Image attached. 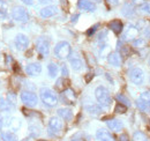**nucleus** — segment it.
I'll return each instance as SVG.
<instances>
[{"label": "nucleus", "instance_id": "27", "mask_svg": "<svg viewBox=\"0 0 150 141\" xmlns=\"http://www.w3.org/2000/svg\"><path fill=\"white\" fill-rule=\"evenodd\" d=\"M86 110L91 115H98L100 112V108L96 104H88L86 105Z\"/></svg>", "mask_w": 150, "mask_h": 141}, {"label": "nucleus", "instance_id": "29", "mask_svg": "<svg viewBox=\"0 0 150 141\" xmlns=\"http://www.w3.org/2000/svg\"><path fill=\"white\" fill-rule=\"evenodd\" d=\"M122 13H124V15H132L133 13H134V7H133V5L132 4H125L124 5V7H122Z\"/></svg>", "mask_w": 150, "mask_h": 141}, {"label": "nucleus", "instance_id": "49", "mask_svg": "<svg viewBox=\"0 0 150 141\" xmlns=\"http://www.w3.org/2000/svg\"><path fill=\"white\" fill-rule=\"evenodd\" d=\"M39 141H46V140H39Z\"/></svg>", "mask_w": 150, "mask_h": 141}, {"label": "nucleus", "instance_id": "22", "mask_svg": "<svg viewBox=\"0 0 150 141\" xmlns=\"http://www.w3.org/2000/svg\"><path fill=\"white\" fill-rule=\"evenodd\" d=\"M136 105H137V108H139L142 112H150V104L147 103V102H143V101L140 100V98L136 100Z\"/></svg>", "mask_w": 150, "mask_h": 141}, {"label": "nucleus", "instance_id": "43", "mask_svg": "<svg viewBox=\"0 0 150 141\" xmlns=\"http://www.w3.org/2000/svg\"><path fill=\"white\" fill-rule=\"evenodd\" d=\"M79 16H80L79 14H75V15H73V18H72V21H73V22H75V21L77 20V18H79Z\"/></svg>", "mask_w": 150, "mask_h": 141}, {"label": "nucleus", "instance_id": "5", "mask_svg": "<svg viewBox=\"0 0 150 141\" xmlns=\"http://www.w3.org/2000/svg\"><path fill=\"white\" fill-rule=\"evenodd\" d=\"M21 102L24 104V105L29 106V108H34V106L37 105L38 103V97L37 95L33 91H22L21 93Z\"/></svg>", "mask_w": 150, "mask_h": 141}, {"label": "nucleus", "instance_id": "13", "mask_svg": "<svg viewBox=\"0 0 150 141\" xmlns=\"http://www.w3.org/2000/svg\"><path fill=\"white\" fill-rule=\"evenodd\" d=\"M57 13H58V7L53 6V5L45 6L44 8L40 9V16L42 18H51V16L56 15Z\"/></svg>", "mask_w": 150, "mask_h": 141}, {"label": "nucleus", "instance_id": "17", "mask_svg": "<svg viewBox=\"0 0 150 141\" xmlns=\"http://www.w3.org/2000/svg\"><path fill=\"white\" fill-rule=\"evenodd\" d=\"M58 116L64 120H72L73 119V111L69 108H60L58 110Z\"/></svg>", "mask_w": 150, "mask_h": 141}, {"label": "nucleus", "instance_id": "39", "mask_svg": "<svg viewBox=\"0 0 150 141\" xmlns=\"http://www.w3.org/2000/svg\"><path fill=\"white\" fill-rule=\"evenodd\" d=\"M119 141H128V135L127 134H120V137H119Z\"/></svg>", "mask_w": 150, "mask_h": 141}, {"label": "nucleus", "instance_id": "24", "mask_svg": "<svg viewBox=\"0 0 150 141\" xmlns=\"http://www.w3.org/2000/svg\"><path fill=\"white\" fill-rule=\"evenodd\" d=\"M8 13V5L5 0H0V18H6Z\"/></svg>", "mask_w": 150, "mask_h": 141}, {"label": "nucleus", "instance_id": "33", "mask_svg": "<svg viewBox=\"0 0 150 141\" xmlns=\"http://www.w3.org/2000/svg\"><path fill=\"white\" fill-rule=\"evenodd\" d=\"M114 110H115L117 113H125L126 110H127V106L121 104V103H118V104L115 105V109H114Z\"/></svg>", "mask_w": 150, "mask_h": 141}, {"label": "nucleus", "instance_id": "35", "mask_svg": "<svg viewBox=\"0 0 150 141\" xmlns=\"http://www.w3.org/2000/svg\"><path fill=\"white\" fill-rule=\"evenodd\" d=\"M140 9L143 12V13H147V14H150V2H144L140 6Z\"/></svg>", "mask_w": 150, "mask_h": 141}, {"label": "nucleus", "instance_id": "23", "mask_svg": "<svg viewBox=\"0 0 150 141\" xmlns=\"http://www.w3.org/2000/svg\"><path fill=\"white\" fill-rule=\"evenodd\" d=\"M1 140L2 141H18V138L12 132H2L1 133Z\"/></svg>", "mask_w": 150, "mask_h": 141}, {"label": "nucleus", "instance_id": "26", "mask_svg": "<svg viewBox=\"0 0 150 141\" xmlns=\"http://www.w3.org/2000/svg\"><path fill=\"white\" fill-rule=\"evenodd\" d=\"M115 98H117V101H118L119 103H121V104L126 105L127 108H128V106H131V101H129L125 95H122V94H118V95L115 96Z\"/></svg>", "mask_w": 150, "mask_h": 141}, {"label": "nucleus", "instance_id": "7", "mask_svg": "<svg viewBox=\"0 0 150 141\" xmlns=\"http://www.w3.org/2000/svg\"><path fill=\"white\" fill-rule=\"evenodd\" d=\"M12 18L18 22H27L29 21V13L25 8L21 6H16L12 9Z\"/></svg>", "mask_w": 150, "mask_h": 141}, {"label": "nucleus", "instance_id": "40", "mask_svg": "<svg viewBox=\"0 0 150 141\" xmlns=\"http://www.w3.org/2000/svg\"><path fill=\"white\" fill-rule=\"evenodd\" d=\"M23 4H25V5H28V6H30V5H33L34 4V0H21Z\"/></svg>", "mask_w": 150, "mask_h": 141}, {"label": "nucleus", "instance_id": "42", "mask_svg": "<svg viewBox=\"0 0 150 141\" xmlns=\"http://www.w3.org/2000/svg\"><path fill=\"white\" fill-rule=\"evenodd\" d=\"M51 1H53V0H39L40 4H49V2H51Z\"/></svg>", "mask_w": 150, "mask_h": 141}, {"label": "nucleus", "instance_id": "47", "mask_svg": "<svg viewBox=\"0 0 150 141\" xmlns=\"http://www.w3.org/2000/svg\"><path fill=\"white\" fill-rule=\"evenodd\" d=\"M95 1H97V2H100V1H102V0H95Z\"/></svg>", "mask_w": 150, "mask_h": 141}, {"label": "nucleus", "instance_id": "8", "mask_svg": "<svg viewBox=\"0 0 150 141\" xmlns=\"http://www.w3.org/2000/svg\"><path fill=\"white\" fill-rule=\"evenodd\" d=\"M62 127H64V124L60 118H58V117L50 118V120H49V133L50 134L56 135L58 133H60L62 131Z\"/></svg>", "mask_w": 150, "mask_h": 141}, {"label": "nucleus", "instance_id": "3", "mask_svg": "<svg viewBox=\"0 0 150 141\" xmlns=\"http://www.w3.org/2000/svg\"><path fill=\"white\" fill-rule=\"evenodd\" d=\"M72 52V48H71V44L66 41H61L59 42L54 48V54H56L57 58L59 59H66L71 56Z\"/></svg>", "mask_w": 150, "mask_h": 141}, {"label": "nucleus", "instance_id": "34", "mask_svg": "<svg viewBox=\"0 0 150 141\" xmlns=\"http://www.w3.org/2000/svg\"><path fill=\"white\" fill-rule=\"evenodd\" d=\"M139 98L142 100L143 102H147V103H149L150 104V93L149 91H144V93H142V94L140 95Z\"/></svg>", "mask_w": 150, "mask_h": 141}, {"label": "nucleus", "instance_id": "11", "mask_svg": "<svg viewBox=\"0 0 150 141\" xmlns=\"http://www.w3.org/2000/svg\"><path fill=\"white\" fill-rule=\"evenodd\" d=\"M77 7L86 12H95L96 5L91 0H77Z\"/></svg>", "mask_w": 150, "mask_h": 141}, {"label": "nucleus", "instance_id": "2", "mask_svg": "<svg viewBox=\"0 0 150 141\" xmlns=\"http://www.w3.org/2000/svg\"><path fill=\"white\" fill-rule=\"evenodd\" d=\"M39 96H40V100L42 102L49 108H52V106H56L58 104V96L56 95V93L50 88H40L39 90Z\"/></svg>", "mask_w": 150, "mask_h": 141}, {"label": "nucleus", "instance_id": "25", "mask_svg": "<svg viewBox=\"0 0 150 141\" xmlns=\"http://www.w3.org/2000/svg\"><path fill=\"white\" fill-rule=\"evenodd\" d=\"M9 127L13 131H19L21 127V120L19 118H11L9 120Z\"/></svg>", "mask_w": 150, "mask_h": 141}, {"label": "nucleus", "instance_id": "10", "mask_svg": "<svg viewBox=\"0 0 150 141\" xmlns=\"http://www.w3.org/2000/svg\"><path fill=\"white\" fill-rule=\"evenodd\" d=\"M76 100V96H75V93L72 89H64L62 93H61V101L66 104H73Z\"/></svg>", "mask_w": 150, "mask_h": 141}, {"label": "nucleus", "instance_id": "41", "mask_svg": "<svg viewBox=\"0 0 150 141\" xmlns=\"http://www.w3.org/2000/svg\"><path fill=\"white\" fill-rule=\"evenodd\" d=\"M111 5H113V6H115V5H118L119 4V0H108Z\"/></svg>", "mask_w": 150, "mask_h": 141}, {"label": "nucleus", "instance_id": "1", "mask_svg": "<svg viewBox=\"0 0 150 141\" xmlns=\"http://www.w3.org/2000/svg\"><path fill=\"white\" fill-rule=\"evenodd\" d=\"M95 97H96L98 104L102 105L103 108H109L112 104L111 95H110L109 90L105 88L104 86H99V87L96 88V90H95Z\"/></svg>", "mask_w": 150, "mask_h": 141}, {"label": "nucleus", "instance_id": "16", "mask_svg": "<svg viewBox=\"0 0 150 141\" xmlns=\"http://www.w3.org/2000/svg\"><path fill=\"white\" fill-rule=\"evenodd\" d=\"M108 61L110 65L114 67H120L121 66V57L118 52H112L108 56Z\"/></svg>", "mask_w": 150, "mask_h": 141}, {"label": "nucleus", "instance_id": "6", "mask_svg": "<svg viewBox=\"0 0 150 141\" xmlns=\"http://www.w3.org/2000/svg\"><path fill=\"white\" fill-rule=\"evenodd\" d=\"M36 49H37L38 53L42 57L49 56V53H50V41L45 36L39 37L36 41Z\"/></svg>", "mask_w": 150, "mask_h": 141}, {"label": "nucleus", "instance_id": "4", "mask_svg": "<svg viewBox=\"0 0 150 141\" xmlns=\"http://www.w3.org/2000/svg\"><path fill=\"white\" fill-rule=\"evenodd\" d=\"M129 80L133 85L141 86L144 82V70L140 67H134L129 70Z\"/></svg>", "mask_w": 150, "mask_h": 141}, {"label": "nucleus", "instance_id": "38", "mask_svg": "<svg viewBox=\"0 0 150 141\" xmlns=\"http://www.w3.org/2000/svg\"><path fill=\"white\" fill-rule=\"evenodd\" d=\"M97 27H98V26H94V27H93V28H91V29H89V30H88V31H87V35H93V34H94L95 31H96V30H97Z\"/></svg>", "mask_w": 150, "mask_h": 141}, {"label": "nucleus", "instance_id": "18", "mask_svg": "<svg viewBox=\"0 0 150 141\" xmlns=\"http://www.w3.org/2000/svg\"><path fill=\"white\" fill-rule=\"evenodd\" d=\"M96 138L98 141H115L112 135L105 130H98L96 133Z\"/></svg>", "mask_w": 150, "mask_h": 141}, {"label": "nucleus", "instance_id": "44", "mask_svg": "<svg viewBox=\"0 0 150 141\" xmlns=\"http://www.w3.org/2000/svg\"><path fill=\"white\" fill-rule=\"evenodd\" d=\"M2 128V117L0 116V130Z\"/></svg>", "mask_w": 150, "mask_h": 141}, {"label": "nucleus", "instance_id": "46", "mask_svg": "<svg viewBox=\"0 0 150 141\" xmlns=\"http://www.w3.org/2000/svg\"><path fill=\"white\" fill-rule=\"evenodd\" d=\"M148 126H149V128H150V119H149V122H148Z\"/></svg>", "mask_w": 150, "mask_h": 141}, {"label": "nucleus", "instance_id": "19", "mask_svg": "<svg viewBox=\"0 0 150 141\" xmlns=\"http://www.w3.org/2000/svg\"><path fill=\"white\" fill-rule=\"evenodd\" d=\"M109 28L112 30L114 34H120V33L122 31V29H124V26H122L121 21H119V20H113V21H111V22L109 23Z\"/></svg>", "mask_w": 150, "mask_h": 141}, {"label": "nucleus", "instance_id": "20", "mask_svg": "<svg viewBox=\"0 0 150 141\" xmlns=\"http://www.w3.org/2000/svg\"><path fill=\"white\" fill-rule=\"evenodd\" d=\"M69 63H71V66L74 70H81L83 68V61L81 60V58L79 57H73L69 59Z\"/></svg>", "mask_w": 150, "mask_h": 141}, {"label": "nucleus", "instance_id": "31", "mask_svg": "<svg viewBox=\"0 0 150 141\" xmlns=\"http://www.w3.org/2000/svg\"><path fill=\"white\" fill-rule=\"evenodd\" d=\"M133 45L136 46V48H143V46H146V39H143V38H135L133 41Z\"/></svg>", "mask_w": 150, "mask_h": 141}, {"label": "nucleus", "instance_id": "15", "mask_svg": "<svg viewBox=\"0 0 150 141\" xmlns=\"http://www.w3.org/2000/svg\"><path fill=\"white\" fill-rule=\"evenodd\" d=\"M106 124H108V127H109L111 131H113V132H120V131L124 128V124H122V122H121L120 119L113 118V119L108 120Z\"/></svg>", "mask_w": 150, "mask_h": 141}, {"label": "nucleus", "instance_id": "21", "mask_svg": "<svg viewBox=\"0 0 150 141\" xmlns=\"http://www.w3.org/2000/svg\"><path fill=\"white\" fill-rule=\"evenodd\" d=\"M58 72H59V67L56 63H50L47 65V73H49V76L50 78H56L58 75Z\"/></svg>", "mask_w": 150, "mask_h": 141}, {"label": "nucleus", "instance_id": "48", "mask_svg": "<svg viewBox=\"0 0 150 141\" xmlns=\"http://www.w3.org/2000/svg\"><path fill=\"white\" fill-rule=\"evenodd\" d=\"M134 1H135V2H136V1H142V0H134Z\"/></svg>", "mask_w": 150, "mask_h": 141}, {"label": "nucleus", "instance_id": "32", "mask_svg": "<svg viewBox=\"0 0 150 141\" xmlns=\"http://www.w3.org/2000/svg\"><path fill=\"white\" fill-rule=\"evenodd\" d=\"M7 101H8V103L12 106L16 105V96H15V94L8 93V94H7Z\"/></svg>", "mask_w": 150, "mask_h": 141}, {"label": "nucleus", "instance_id": "14", "mask_svg": "<svg viewBox=\"0 0 150 141\" xmlns=\"http://www.w3.org/2000/svg\"><path fill=\"white\" fill-rule=\"evenodd\" d=\"M137 35H139V29L135 26H128V28L125 31L124 39L125 41H134L135 38H137Z\"/></svg>", "mask_w": 150, "mask_h": 141}, {"label": "nucleus", "instance_id": "37", "mask_svg": "<svg viewBox=\"0 0 150 141\" xmlns=\"http://www.w3.org/2000/svg\"><path fill=\"white\" fill-rule=\"evenodd\" d=\"M61 73H62L64 76H68V68H67L66 65H62L61 66Z\"/></svg>", "mask_w": 150, "mask_h": 141}, {"label": "nucleus", "instance_id": "36", "mask_svg": "<svg viewBox=\"0 0 150 141\" xmlns=\"http://www.w3.org/2000/svg\"><path fill=\"white\" fill-rule=\"evenodd\" d=\"M65 79L64 78H61V79H59L58 81H57V85H56V87L58 89H60V90H62L64 89V86H65Z\"/></svg>", "mask_w": 150, "mask_h": 141}, {"label": "nucleus", "instance_id": "12", "mask_svg": "<svg viewBox=\"0 0 150 141\" xmlns=\"http://www.w3.org/2000/svg\"><path fill=\"white\" fill-rule=\"evenodd\" d=\"M25 73H27L29 76H38V75L42 73V66H40L38 63L29 64V65H27V67H25Z\"/></svg>", "mask_w": 150, "mask_h": 141}, {"label": "nucleus", "instance_id": "28", "mask_svg": "<svg viewBox=\"0 0 150 141\" xmlns=\"http://www.w3.org/2000/svg\"><path fill=\"white\" fill-rule=\"evenodd\" d=\"M133 141H148V139H147L144 133H142L140 131H136L133 134Z\"/></svg>", "mask_w": 150, "mask_h": 141}, {"label": "nucleus", "instance_id": "30", "mask_svg": "<svg viewBox=\"0 0 150 141\" xmlns=\"http://www.w3.org/2000/svg\"><path fill=\"white\" fill-rule=\"evenodd\" d=\"M12 105L8 103L7 100H4V98H0V110H4V111H9Z\"/></svg>", "mask_w": 150, "mask_h": 141}, {"label": "nucleus", "instance_id": "9", "mask_svg": "<svg viewBox=\"0 0 150 141\" xmlns=\"http://www.w3.org/2000/svg\"><path fill=\"white\" fill-rule=\"evenodd\" d=\"M14 44H15V46H16V49L19 51H24L29 46V38H28V36H25L24 34H18V35L15 36Z\"/></svg>", "mask_w": 150, "mask_h": 141}, {"label": "nucleus", "instance_id": "45", "mask_svg": "<svg viewBox=\"0 0 150 141\" xmlns=\"http://www.w3.org/2000/svg\"><path fill=\"white\" fill-rule=\"evenodd\" d=\"M72 141H83V140H81V139H74V140H72Z\"/></svg>", "mask_w": 150, "mask_h": 141}]
</instances>
